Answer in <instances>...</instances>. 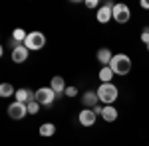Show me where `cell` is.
Masks as SVG:
<instances>
[{"mask_svg":"<svg viewBox=\"0 0 149 146\" xmlns=\"http://www.w3.org/2000/svg\"><path fill=\"white\" fill-rule=\"evenodd\" d=\"M131 18V10L127 4H113V20L117 24H125Z\"/></svg>","mask_w":149,"mask_h":146,"instance_id":"6","label":"cell"},{"mask_svg":"<svg viewBox=\"0 0 149 146\" xmlns=\"http://www.w3.org/2000/svg\"><path fill=\"white\" fill-rule=\"evenodd\" d=\"M28 47L24 44H16V42H12V61L14 63H24L26 59H28Z\"/></svg>","mask_w":149,"mask_h":146,"instance_id":"7","label":"cell"},{"mask_svg":"<svg viewBox=\"0 0 149 146\" xmlns=\"http://www.w3.org/2000/svg\"><path fill=\"white\" fill-rule=\"evenodd\" d=\"M139 4H141V8H145V10H149V0H141Z\"/></svg>","mask_w":149,"mask_h":146,"instance_id":"23","label":"cell"},{"mask_svg":"<svg viewBox=\"0 0 149 146\" xmlns=\"http://www.w3.org/2000/svg\"><path fill=\"white\" fill-rule=\"evenodd\" d=\"M147 30H149V26H147Z\"/></svg>","mask_w":149,"mask_h":146,"instance_id":"25","label":"cell"},{"mask_svg":"<svg viewBox=\"0 0 149 146\" xmlns=\"http://www.w3.org/2000/svg\"><path fill=\"white\" fill-rule=\"evenodd\" d=\"M81 103H84L86 109H93V107H97V105H100L97 91H86V93L81 95Z\"/></svg>","mask_w":149,"mask_h":146,"instance_id":"10","label":"cell"},{"mask_svg":"<svg viewBox=\"0 0 149 146\" xmlns=\"http://www.w3.org/2000/svg\"><path fill=\"white\" fill-rule=\"evenodd\" d=\"M14 99L18 103H24V105H28V103L36 101V91H30V89H16V95H14Z\"/></svg>","mask_w":149,"mask_h":146,"instance_id":"11","label":"cell"},{"mask_svg":"<svg viewBox=\"0 0 149 146\" xmlns=\"http://www.w3.org/2000/svg\"><path fill=\"white\" fill-rule=\"evenodd\" d=\"M12 95H16V89L12 87L10 83H2L0 85V97L6 99V97H12Z\"/></svg>","mask_w":149,"mask_h":146,"instance_id":"18","label":"cell"},{"mask_svg":"<svg viewBox=\"0 0 149 146\" xmlns=\"http://www.w3.org/2000/svg\"><path fill=\"white\" fill-rule=\"evenodd\" d=\"M100 117H102L105 123H113V121H117V109H115L113 105H103Z\"/></svg>","mask_w":149,"mask_h":146,"instance_id":"13","label":"cell"},{"mask_svg":"<svg viewBox=\"0 0 149 146\" xmlns=\"http://www.w3.org/2000/svg\"><path fill=\"white\" fill-rule=\"evenodd\" d=\"M50 87H52V91L56 93L58 97H60V95H64V93H66V89H68V85H66V79L60 77V75H56V77L50 79Z\"/></svg>","mask_w":149,"mask_h":146,"instance_id":"12","label":"cell"},{"mask_svg":"<svg viewBox=\"0 0 149 146\" xmlns=\"http://www.w3.org/2000/svg\"><path fill=\"white\" fill-rule=\"evenodd\" d=\"M141 42H143V44H145V45L149 44V30H147V28H145V30L141 32Z\"/></svg>","mask_w":149,"mask_h":146,"instance_id":"22","label":"cell"},{"mask_svg":"<svg viewBox=\"0 0 149 146\" xmlns=\"http://www.w3.org/2000/svg\"><path fill=\"white\" fill-rule=\"evenodd\" d=\"M117 95H119V89L115 87L113 83H102L97 87V97H100L102 105H113Z\"/></svg>","mask_w":149,"mask_h":146,"instance_id":"2","label":"cell"},{"mask_svg":"<svg viewBox=\"0 0 149 146\" xmlns=\"http://www.w3.org/2000/svg\"><path fill=\"white\" fill-rule=\"evenodd\" d=\"M95 119H97V114L93 112V109H84L78 114V123L81 126H93L95 124Z\"/></svg>","mask_w":149,"mask_h":146,"instance_id":"9","label":"cell"},{"mask_svg":"<svg viewBox=\"0 0 149 146\" xmlns=\"http://www.w3.org/2000/svg\"><path fill=\"white\" fill-rule=\"evenodd\" d=\"M111 59H113V53H111L109 47H102V49H97V61L102 63V67H107V65L111 63Z\"/></svg>","mask_w":149,"mask_h":146,"instance_id":"14","label":"cell"},{"mask_svg":"<svg viewBox=\"0 0 149 146\" xmlns=\"http://www.w3.org/2000/svg\"><path fill=\"white\" fill-rule=\"evenodd\" d=\"M147 51H149V44H147Z\"/></svg>","mask_w":149,"mask_h":146,"instance_id":"24","label":"cell"},{"mask_svg":"<svg viewBox=\"0 0 149 146\" xmlns=\"http://www.w3.org/2000/svg\"><path fill=\"white\" fill-rule=\"evenodd\" d=\"M56 93L52 91V87H40V89L36 91V101L40 103L42 107H50L52 103L56 101Z\"/></svg>","mask_w":149,"mask_h":146,"instance_id":"4","label":"cell"},{"mask_svg":"<svg viewBox=\"0 0 149 146\" xmlns=\"http://www.w3.org/2000/svg\"><path fill=\"white\" fill-rule=\"evenodd\" d=\"M95 18H97V22H100V24H107L109 20H113V4H111V2L102 4V6L97 8Z\"/></svg>","mask_w":149,"mask_h":146,"instance_id":"8","label":"cell"},{"mask_svg":"<svg viewBox=\"0 0 149 146\" xmlns=\"http://www.w3.org/2000/svg\"><path fill=\"white\" fill-rule=\"evenodd\" d=\"M64 95H66V97H76V95H78V87H76V85H68V89H66Z\"/></svg>","mask_w":149,"mask_h":146,"instance_id":"20","label":"cell"},{"mask_svg":"<svg viewBox=\"0 0 149 146\" xmlns=\"http://www.w3.org/2000/svg\"><path fill=\"white\" fill-rule=\"evenodd\" d=\"M86 6L92 10V8H100V2L97 0H86Z\"/></svg>","mask_w":149,"mask_h":146,"instance_id":"21","label":"cell"},{"mask_svg":"<svg viewBox=\"0 0 149 146\" xmlns=\"http://www.w3.org/2000/svg\"><path fill=\"white\" fill-rule=\"evenodd\" d=\"M113 71H111V67L107 65V67H102L100 69V73H97V77H100V81L102 83H111V79H113Z\"/></svg>","mask_w":149,"mask_h":146,"instance_id":"15","label":"cell"},{"mask_svg":"<svg viewBox=\"0 0 149 146\" xmlns=\"http://www.w3.org/2000/svg\"><path fill=\"white\" fill-rule=\"evenodd\" d=\"M109 67L113 71L115 75H127L129 71H131V57L125 56V53H115L113 59H111V63H109Z\"/></svg>","mask_w":149,"mask_h":146,"instance_id":"1","label":"cell"},{"mask_svg":"<svg viewBox=\"0 0 149 146\" xmlns=\"http://www.w3.org/2000/svg\"><path fill=\"white\" fill-rule=\"evenodd\" d=\"M38 132H40V136H54L56 134V126L52 123H44V124H40Z\"/></svg>","mask_w":149,"mask_h":146,"instance_id":"16","label":"cell"},{"mask_svg":"<svg viewBox=\"0 0 149 146\" xmlns=\"http://www.w3.org/2000/svg\"><path fill=\"white\" fill-rule=\"evenodd\" d=\"M40 107H42V105H40L38 101H32V103H28V114H36V112L40 111Z\"/></svg>","mask_w":149,"mask_h":146,"instance_id":"19","label":"cell"},{"mask_svg":"<svg viewBox=\"0 0 149 146\" xmlns=\"http://www.w3.org/2000/svg\"><path fill=\"white\" fill-rule=\"evenodd\" d=\"M24 45L30 51H38V49H42L46 45V36L42 34V32H28V38H26Z\"/></svg>","mask_w":149,"mask_h":146,"instance_id":"3","label":"cell"},{"mask_svg":"<svg viewBox=\"0 0 149 146\" xmlns=\"http://www.w3.org/2000/svg\"><path fill=\"white\" fill-rule=\"evenodd\" d=\"M6 111H8V117H10V119H14V121H22L24 117L28 114V105L14 101L12 105H8Z\"/></svg>","mask_w":149,"mask_h":146,"instance_id":"5","label":"cell"},{"mask_svg":"<svg viewBox=\"0 0 149 146\" xmlns=\"http://www.w3.org/2000/svg\"><path fill=\"white\" fill-rule=\"evenodd\" d=\"M26 38H28V32H24L22 28H16L12 32V42H16V44H24Z\"/></svg>","mask_w":149,"mask_h":146,"instance_id":"17","label":"cell"}]
</instances>
